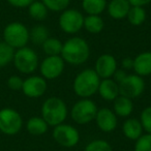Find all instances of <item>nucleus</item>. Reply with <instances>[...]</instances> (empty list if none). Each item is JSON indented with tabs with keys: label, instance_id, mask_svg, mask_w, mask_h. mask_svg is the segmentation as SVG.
<instances>
[{
	"label": "nucleus",
	"instance_id": "1",
	"mask_svg": "<svg viewBox=\"0 0 151 151\" xmlns=\"http://www.w3.org/2000/svg\"><path fill=\"white\" fill-rule=\"evenodd\" d=\"M90 55L88 42L82 37H71L63 44L61 57L64 60L73 65H80L86 62Z\"/></svg>",
	"mask_w": 151,
	"mask_h": 151
},
{
	"label": "nucleus",
	"instance_id": "2",
	"mask_svg": "<svg viewBox=\"0 0 151 151\" xmlns=\"http://www.w3.org/2000/svg\"><path fill=\"white\" fill-rule=\"evenodd\" d=\"M101 83L94 69H84L79 73L73 80V88L75 93L82 99H88L97 92Z\"/></svg>",
	"mask_w": 151,
	"mask_h": 151
},
{
	"label": "nucleus",
	"instance_id": "3",
	"mask_svg": "<svg viewBox=\"0 0 151 151\" xmlns=\"http://www.w3.org/2000/svg\"><path fill=\"white\" fill-rule=\"evenodd\" d=\"M42 117L48 125L56 126L63 123L67 117V107L61 99L49 97L42 107Z\"/></svg>",
	"mask_w": 151,
	"mask_h": 151
},
{
	"label": "nucleus",
	"instance_id": "4",
	"mask_svg": "<svg viewBox=\"0 0 151 151\" xmlns=\"http://www.w3.org/2000/svg\"><path fill=\"white\" fill-rule=\"evenodd\" d=\"M3 38H4V42L12 48L21 49L23 47H26L29 40V31L24 24L14 22L4 28Z\"/></svg>",
	"mask_w": 151,
	"mask_h": 151
},
{
	"label": "nucleus",
	"instance_id": "5",
	"mask_svg": "<svg viewBox=\"0 0 151 151\" xmlns=\"http://www.w3.org/2000/svg\"><path fill=\"white\" fill-rule=\"evenodd\" d=\"M97 107L91 99H82L77 101L71 108L70 116L73 120L78 124H86L95 119Z\"/></svg>",
	"mask_w": 151,
	"mask_h": 151
},
{
	"label": "nucleus",
	"instance_id": "6",
	"mask_svg": "<svg viewBox=\"0 0 151 151\" xmlns=\"http://www.w3.org/2000/svg\"><path fill=\"white\" fill-rule=\"evenodd\" d=\"M13 61L16 68L22 73H31L38 66L37 54L28 47L18 49L15 52Z\"/></svg>",
	"mask_w": 151,
	"mask_h": 151
},
{
	"label": "nucleus",
	"instance_id": "7",
	"mask_svg": "<svg viewBox=\"0 0 151 151\" xmlns=\"http://www.w3.org/2000/svg\"><path fill=\"white\" fill-rule=\"evenodd\" d=\"M23 120L16 110L11 108H4L0 110V132L14 136L21 130Z\"/></svg>",
	"mask_w": 151,
	"mask_h": 151
},
{
	"label": "nucleus",
	"instance_id": "8",
	"mask_svg": "<svg viewBox=\"0 0 151 151\" xmlns=\"http://www.w3.org/2000/svg\"><path fill=\"white\" fill-rule=\"evenodd\" d=\"M84 24V16L77 9H64L59 18L60 28L68 34H73L80 31Z\"/></svg>",
	"mask_w": 151,
	"mask_h": 151
},
{
	"label": "nucleus",
	"instance_id": "9",
	"mask_svg": "<svg viewBox=\"0 0 151 151\" xmlns=\"http://www.w3.org/2000/svg\"><path fill=\"white\" fill-rule=\"evenodd\" d=\"M53 138L59 145L70 148L78 144L80 141V134L78 129L69 124H59L54 126Z\"/></svg>",
	"mask_w": 151,
	"mask_h": 151
},
{
	"label": "nucleus",
	"instance_id": "10",
	"mask_svg": "<svg viewBox=\"0 0 151 151\" xmlns=\"http://www.w3.org/2000/svg\"><path fill=\"white\" fill-rule=\"evenodd\" d=\"M119 95L127 99L139 97L145 90V82L142 77L138 75H127L122 82L118 84Z\"/></svg>",
	"mask_w": 151,
	"mask_h": 151
},
{
	"label": "nucleus",
	"instance_id": "11",
	"mask_svg": "<svg viewBox=\"0 0 151 151\" xmlns=\"http://www.w3.org/2000/svg\"><path fill=\"white\" fill-rule=\"evenodd\" d=\"M64 69V60L60 55L48 56L40 64V73L42 78L54 80L60 77Z\"/></svg>",
	"mask_w": 151,
	"mask_h": 151
},
{
	"label": "nucleus",
	"instance_id": "12",
	"mask_svg": "<svg viewBox=\"0 0 151 151\" xmlns=\"http://www.w3.org/2000/svg\"><path fill=\"white\" fill-rule=\"evenodd\" d=\"M22 90L24 94L28 97H31V99L40 97L45 94L47 90L46 79L42 77H38V76L29 77L23 82Z\"/></svg>",
	"mask_w": 151,
	"mask_h": 151
},
{
	"label": "nucleus",
	"instance_id": "13",
	"mask_svg": "<svg viewBox=\"0 0 151 151\" xmlns=\"http://www.w3.org/2000/svg\"><path fill=\"white\" fill-rule=\"evenodd\" d=\"M117 69V61L110 54H103L95 62V73L101 79H110Z\"/></svg>",
	"mask_w": 151,
	"mask_h": 151
},
{
	"label": "nucleus",
	"instance_id": "14",
	"mask_svg": "<svg viewBox=\"0 0 151 151\" xmlns=\"http://www.w3.org/2000/svg\"><path fill=\"white\" fill-rule=\"evenodd\" d=\"M95 121L101 130L105 132H111L117 127V115L108 108L97 110Z\"/></svg>",
	"mask_w": 151,
	"mask_h": 151
},
{
	"label": "nucleus",
	"instance_id": "15",
	"mask_svg": "<svg viewBox=\"0 0 151 151\" xmlns=\"http://www.w3.org/2000/svg\"><path fill=\"white\" fill-rule=\"evenodd\" d=\"M97 92L99 93L101 99L107 101H115L119 96V87L114 80L110 79H103L99 83V87Z\"/></svg>",
	"mask_w": 151,
	"mask_h": 151
},
{
	"label": "nucleus",
	"instance_id": "16",
	"mask_svg": "<svg viewBox=\"0 0 151 151\" xmlns=\"http://www.w3.org/2000/svg\"><path fill=\"white\" fill-rule=\"evenodd\" d=\"M130 6L128 0H111L108 4V14L114 20H122L126 18Z\"/></svg>",
	"mask_w": 151,
	"mask_h": 151
},
{
	"label": "nucleus",
	"instance_id": "17",
	"mask_svg": "<svg viewBox=\"0 0 151 151\" xmlns=\"http://www.w3.org/2000/svg\"><path fill=\"white\" fill-rule=\"evenodd\" d=\"M136 75L146 77L151 75V52H143L134 59V67Z\"/></svg>",
	"mask_w": 151,
	"mask_h": 151
},
{
	"label": "nucleus",
	"instance_id": "18",
	"mask_svg": "<svg viewBox=\"0 0 151 151\" xmlns=\"http://www.w3.org/2000/svg\"><path fill=\"white\" fill-rule=\"evenodd\" d=\"M122 132L127 139L137 141L143 134V126L138 119L129 118L123 123Z\"/></svg>",
	"mask_w": 151,
	"mask_h": 151
},
{
	"label": "nucleus",
	"instance_id": "19",
	"mask_svg": "<svg viewBox=\"0 0 151 151\" xmlns=\"http://www.w3.org/2000/svg\"><path fill=\"white\" fill-rule=\"evenodd\" d=\"M132 110H134V104L130 99L119 95L114 101V111L119 117H127L132 113Z\"/></svg>",
	"mask_w": 151,
	"mask_h": 151
},
{
	"label": "nucleus",
	"instance_id": "20",
	"mask_svg": "<svg viewBox=\"0 0 151 151\" xmlns=\"http://www.w3.org/2000/svg\"><path fill=\"white\" fill-rule=\"evenodd\" d=\"M26 127H27L29 134H33V136H42L47 132L49 125L42 119V117H32L28 120Z\"/></svg>",
	"mask_w": 151,
	"mask_h": 151
},
{
	"label": "nucleus",
	"instance_id": "21",
	"mask_svg": "<svg viewBox=\"0 0 151 151\" xmlns=\"http://www.w3.org/2000/svg\"><path fill=\"white\" fill-rule=\"evenodd\" d=\"M107 7V0H82V9L88 15L99 16Z\"/></svg>",
	"mask_w": 151,
	"mask_h": 151
},
{
	"label": "nucleus",
	"instance_id": "22",
	"mask_svg": "<svg viewBox=\"0 0 151 151\" xmlns=\"http://www.w3.org/2000/svg\"><path fill=\"white\" fill-rule=\"evenodd\" d=\"M104 23L103 19L97 15H88L86 18H84V24L83 27L92 34H97L104 29Z\"/></svg>",
	"mask_w": 151,
	"mask_h": 151
},
{
	"label": "nucleus",
	"instance_id": "23",
	"mask_svg": "<svg viewBox=\"0 0 151 151\" xmlns=\"http://www.w3.org/2000/svg\"><path fill=\"white\" fill-rule=\"evenodd\" d=\"M49 9L42 1H33L31 4L28 6V13L32 19L36 21H44L48 16Z\"/></svg>",
	"mask_w": 151,
	"mask_h": 151
},
{
	"label": "nucleus",
	"instance_id": "24",
	"mask_svg": "<svg viewBox=\"0 0 151 151\" xmlns=\"http://www.w3.org/2000/svg\"><path fill=\"white\" fill-rule=\"evenodd\" d=\"M49 38V30L44 25H36L29 32V40L34 45L42 46L45 42Z\"/></svg>",
	"mask_w": 151,
	"mask_h": 151
},
{
	"label": "nucleus",
	"instance_id": "25",
	"mask_svg": "<svg viewBox=\"0 0 151 151\" xmlns=\"http://www.w3.org/2000/svg\"><path fill=\"white\" fill-rule=\"evenodd\" d=\"M126 18L132 25L140 26L146 20V12L142 6H130Z\"/></svg>",
	"mask_w": 151,
	"mask_h": 151
},
{
	"label": "nucleus",
	"instance_id": "26",
	"mask_svg": "<svg viewBox=\"0 0 151 151\" xmlns=\"http://www.w3.org/2000/svg\"><path fill=\"white\" fill-rule=\"evenodd\" d=\"M63 44L55 37H49L44 44L42 45V50L48 56H58L61 54Z\"/></svg>",
	"mask_w": 151,
	"mask_h": 151
},
{
	"label": "nucleus",
	"instance_id": "27",
	"mask_svg": "<svg viewBox=\"0 0 151 151\" xmlns=\"http://www.w3.org/2000/svg\"><path fill=\"white\" fill-rule=\"evenodd\" d=\"M15 49L12 48L6 42H0V67H4L14 60Z\"/></svg>",
	"mask_w": 151,
	"mask_h": 151
},
{
	"label": "nucleus",
	"instance_id": "28",
	"mask_svg": "<svg viewBox=\"0 0 151 151\" xmlns=\"http://www.w3.org/2000/svg\"><path fill=\"white\" fill-rule=\"evenodd\" d=\"M42 2L52 12H63L67 9L70 0H42Z\"/></svg>",
	"mask_w": 151,
	"mask_h": 151
},
{
	"label": "nucleus",
	"instance_id": "29",
	"mask_svg": "<svg viewBox=\"0 0 151 151\" xmlns=\"http://www.w3.org/2000/svg\"><path fill=\"white\" fill-rule=\"evenodd\" d=\"M85 151H113L112 147L105 140H94L90 142L85 148Z\"/></svg>",
	"mask_w": 151,
	"mask_h": 151
},
{
	"label": "nucleus",
	"instance_id": "30",
	"mask_svg": "<svg viewBox=\"0 0 151 151\" xmlns=\"http://www.w3.org/2000/svg\"><path fill=\"white\" fill-rule=\"evenodd\" d=\"M134 151H151V134H142L134 144Z\"/></svg>",
	"mask_w": 151,
	"mask_h": 151
},
{
	"label": "nucleus",
	"instance_id": "31",
	"mask_svg": "<svg viewBox=\"0 0 151 151\" xmlns=\"http://www.w3.org/2000/svg\"><path fill=\"white\" fill-rule=\"evenodd\" d=\"M141 124L147 134H151V107H147L141 113Z\"/></svg>",
	"mask_w": 151,
	"mask_h": 151
},
{
	"label": "nucleus",
	"instance_id": "32",
	"mask_svg": "<svg viewBox=\"0 0 151 151\" xmlns=\"http://www.w3.org/2000/svg\"><path fill=\"white\" fill-rule=\"evenodd\" d=\"M23 82L24 81L18 76H12L7 80V86L13 90H20L23 87Z\"/></svg>",
	"mask_w": 151,
	"mask_h": 151
},
{
	"label": "nucleus",
	"instance_id": "33",
	"mask_svg": "<svg viewBox=\"0 0 151 151\" xmlns=\"http://www.w3.org/2000/svg\"><path fill=\"white\" fill-rule=\"evenodd\" d=\"M6 1L15 7H27L34 0H6Z\"/></svg>",
	"mask_w": 151,
	"mask_h": 151
},
{
	"label": "nucleus",
	"instance_id": "34",
	"mask_svg": "<svg viewBox=\"0 0 151 151\" xmlns=\"http://www.w3.org/2000/svg\"><path fill=\"white\" fill-rule=\"evenodd\" d=\"M126 73L123 70V69H116V71L114 73L113 77H114V81H115L117 84H119L120 82L124 80L126 78Z\"/></svg>",
	"mask_w": 151,
	"mask_h": 151
},
{
	"label": "nucleus",
	"instance_id": "35",
	"mask_svg": "<svg viewBox=\"0 0 151 151\" xmlns=\"http://www.w3.org/2000/svg\"><path fill=\"white\" fill-rule=\"evenodd\" d=\"M132 6H145L151 2V0H128Z\"/></svg>",
	"mask_w": 151,
	"mask_h": 151
},
{
	"label": "nucleus",
	"instance_id": "36",
	"mask_svg": "<svg viewBox=\"0 0 151 151\" xmlns=\"http://www.w3.org/2000/svg\"><path fill=\"white\" fill-rule=\"evenodd\" d=\"M122 67L126 69H129L134 67V59L132 58H124L122 60Z\"/></svg>",
	"mask_w": 151,
	"mask_h": 151
}]
</instances>
